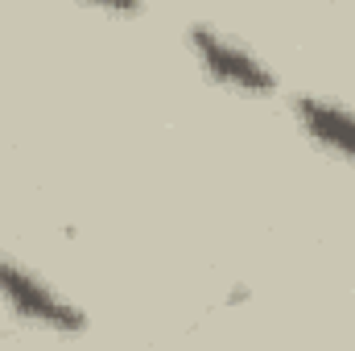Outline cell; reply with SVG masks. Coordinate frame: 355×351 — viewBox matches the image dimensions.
Segmentation results:
<instances>
[{"mask_svg":"<svg viewBox=\"0 0 355 351\" xmlns=\"http://www.w3.org/2000/svg\"><path fill=\"white\" fill-rule=\"evenodd\" d=\"M0 302L33 323V327H46V331H58V335H79L87 331V318L83 310H75L62 293H54V285H46L37 273H29L25 264H17L12 257L0 252Z\"/></svg>","mask_w":355,"mask_h":351,"instance_id":"obj_1","label":"cell"},{"mask_svg":"<svg viewBox=\"0 0 355 351\" xmlns=\"http://www.w3.org/2000/svg\"><path fill=\"white\" fill-rule=\"evenodd\" d=\"M190 50H194V58L202 62V71L219 87L236 91V95H257V99H265V95L277 91L272 71H268L265 62H257V54H248L244 46L227 42L223 33H215L207 25L190 29Z\"/></svg>","mask_w":355,"mask_h":351,"instance_id":"obj_2","label":"cell"},{"mask_svg":"<svg viewBox=\"0 0 355 351\" xmlns=\"http://www.w3.org/2000/svg\"><path fill=\"white\" fill-rule=\"evenodd\" d=\"M302 128L331 153L355 162V112L343 103H331V99H314V95H302L293 103Z\"/></svg>","mask_w":355,"mask_h":351,"instance_id":"obj_3","label":"cell"},{"mask_svg":"<svg viewBox=\"0 0 355 351\" xmlns=\"http://www.w3.org/2000/svg\"><path fill=\"white\" fill-rule=\"evenodd\" d=\"M95 8H103V12H137L141 8V0H87Z\"/></svg>","mask_w":355,"mask_h":351,"instance_id":"obj_4","label":"cell"}]
</instances>
